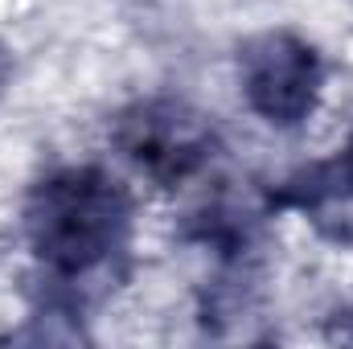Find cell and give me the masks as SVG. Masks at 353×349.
<instances>
[{"instance_id":"cell-1","label":"cell","mask_w":353,"mask_h":349,"mask_svg":"<svg viewBox=\"0 0 353 349\" xmlns=\"http://www.w3.org/2000/svg\"><path fill=\"white\" fill-rule=\"evenodd\" d=\"M132 230V193L123 181L74 165L50 173L25 206V235L54 283H83L123 255Z\"/></svg>"},{"instance_id":"cell-2","label":"cell","mask_w":353,"mask_h":349,"mask_svg":"<svg viewBox=\"0 0 353 349\" xmlns=\"http://www.w3.org/2000/svg\"><path fill=\"white\" fill-rule=\"evenodd\" d=\"M119 152L157 185H181L214 157V128L173 99H148L115 119Z\"/></svg>"},{"instance_id":"cell-3","label":"cell","mask_w":353,"mask_h":349,"mask_svg":"<svg viewBox=\"0 0 353 349\" xmlns=\"http://www.w3.org/2000/svg\"><path fill=\"white\" fill-rule=\"evenodd\" d=\"M243 94L255 115L275 128H296L312 115L321 94V58L296 33H259L243 46Z\"/></svg>"},{"instance_id":"cell-4","label":"cell","mask_w":353,"mask_h":349,"mask_svg":"<svg viewBox=\"0 0 353 349\" xmlns=\"http://www.w3.org/2000/svg\"><path fill=\"white\" fill-rule=\"evenodd\" d=\"M279 206H300L308 214H329V210H350L353 206V136L341 148L337 161L316 165L296 181H288V189L279 193Z\"/></svg>"}]
</instances>
